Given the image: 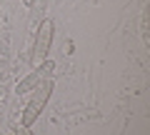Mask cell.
Listing matches in <instances>:
<instances>
[{
	"label": "cell",
	"mask_w": 150,
	"mask_h": 135,
	"mask_svg": "<svg viewBox=\"0 0 150 135\" xmlns=\"http://www.w3.org/2000/svg\"><path fill=\"white\" fill-rule=\"evenodd\" d=\"M53 88H55L53 78H45V80H40V83L30 90V100H28V105L23 108V115H20L23 128H33V123L40 118L43 108L48 105L50 95H53Z\"/></svg>",
	"instance_id": "6da1fadb"
},
{
	"label": "cell",
	"mask_w": 150,
	"mask_h": 135,
	"mask_svg": "<svg viewBox=\"0 0 150 135\" xmlns=\"http://www.w3.org/2000/svg\"><path fill=\"white\" fill-rule=\"evenodd\" d=\"M15 133H18V135H35L30 128H23V125H20V128H15Z\"/></svg>",
	"instance_id": "277c9868"
},
{
	"label": "cell",
	"mask_w": 150,
	"mask_h": 135,
	"mask_svg": "<svg viewBox=\"0 0 150 135\" xmlns=\"http://www.w3.org/2000/svg\"><path fill=\"white\" fill-rule=\"evenodd\" d=\"M53 38H55V20L53 18H45L40 23L35 33V43H33V50H30V65L38 68L40 63L50 58V48H53Z\"/></svg>",
	"instance_id": "7a4b0ae2"
},
{
	"label": "cell",
	"mask_w": 150,
	"mask_h": 135,
	"mask_svg": "<svg viewBox=\"0 0 150 135\" xmlns=\"http://www.w3.org/2000/svg\"><path fill=\"white\" fill-rule=\"evenodd\" d=\"M53 68H55V63H53L50 58L45 60V63H40L38 68H33V70L28 73V75L23 78L20 83H18L15 93H18V95H25V93H30V90H33V88H35L40 80H45V78H50V75H53Z\"/></svg>",
	"instance_id": "3957f363"
},
{
	"label": "cell",
	"mask_w": 150,
	"mask_h": 135,
	"mask_svg": "<svg viewBox=\"0 0 150 135\" xmlns=\"http://www.w3.org/2000/svg\"><path fill=\"white\" fill-rule=\"evenodd\" d=\"M10 135H18V133H15V130H10Z\"/></svg>",
	"instance_id": "8992f818"
},
{
	"label": "cell",
	"mask_w": 150,
	"mask_h": 135,
	"mask_svg": "<svg viewBox=\"0 0 150 135\" xmlns=\"http://www.w3.org/2000/svg\"><path fill=\"white\" fill-rule=\"evenodd\" d=\"M23 3H25V8H33V5H35V0H23Z\"/></svg>",
	"instance_id": "5b68a950"
}]
</instances>
